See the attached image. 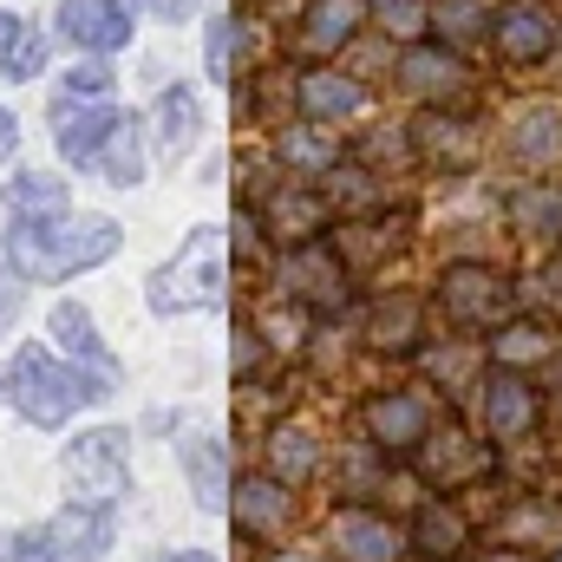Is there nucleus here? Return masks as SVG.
<instances>
[{
	"label": "nucleus",
	"instance_id": "f257e3e1",
	"mask_svg": "<svg viewBox=\"0 0 562 562\" xmlns=\"http://www.w3.org/2000/svg\"><path fill=\"white\" fill-rule=\"evenodd\" d=\"M125 243V229L112 216H13L7 229V262L20 269L26 281H66V276H86L99 262H112Z\"/></svg>",
	"mask_w": 562,
	"mask_h": 562
},
{
	"label": "nucleus",
	"instance_id": "f03ea898",
	"mask_svg": "<svg viewBox=\"0 0 562 562\" xmlns=\"http://www.w3.org/2000/svg\"><path fill=\"white\" fill-rule=\"evenodd\" d=\"M112 380L119 373H99V367H59L46 347H20L7 367H0V406H13L26 425L40 431H59L72 413L86 406H105L112 400Z\"/></svg>",
	"mask_w": 562,
	"mask_h": 562
},
{
	"label": "nucleus",
	"instance_id": "7ed1b4c3",
	"mask_svg": "<svg viewBox=\"0 0 562 562\" xmlns=\"http://www.w3.org/2000/svg\"><path fill=\"white\" fill-rule=\"evenodd\" d=\"M150 314H196V307H223L229 301V229L203 223L183 236V249L150 276L144 288Z\"/></svg>",
	"mask_w": 562,
	"mask_h": 562
},
{
	"label": "nucleus",
	"instance_id": "20e7f679",
	"mask_svg": "<svg viewBox=\"0 0 562 562\" xmlns=\"http://www.w3.org/2000/svg\"><path fill=\"white\" fill-rule=\"evenodd\" d=\"M125 451H132V438H125L119 425H99V431H79V438L59 451V471H66L72 491H86V497H99V504H119V497L132 491Z\"/></svg>",
	"mask_w": 562,
	"mask_h": 562
},
{
	"label": "nucleus",
	"instance_id": "39448f33",
	"mask_svg": "<svg viewBox=\"0 0 562 562\" xmlns=\"http://www.w3.org/2000/svg\"><path fill=\"white\" fill-rule=\"evenodd\" d=\"M438 301H445L451 327H504L510 307H517V288L484 262H458V269L438 276Z\"/></svg>",
	"mask_w": 562,
	"mask_h": 562
},
{
	"label": "nucleus",
	"instance_id": "423d86ee",
	"mask_svg": "<svg viewBox=\"0 0 562 562\" xmlns=\"http://www.w3.org/2000/svg\"><path fill=\"white\" fill-rule=\"evenodd\" d=\"M491 46L504 66H537L562 46V20L543 0H510L504 13H491Z\"/></svg>",
	"mask_w": 562,
	"mask_h": 562
},
{
	"label": "nucleus",
	"instance_id": "0eeeda50",
	"mask_svg": "<svg viewBox=\"0 0 562 562\" xmlns=\"http://www.w3.org/2000/svg\"><path fill=\"white\" fill-rule=\"evenodd\" d=\"M477 406H484V438L491 445H517V438H530V425L543 419V400H537V386L517 367H491Z\"/></svg>",
	"mask_w": 562,
	"mask_h": 562
},
{
	"label": "nucleus",
	"instance_id": "6e6552de",
	"mask_svg": "<svg viewBox=\"0 0 562 562\" xmlns=\"http://www.w3.org/2000/svg\"><path fill=\"white\" fill-rule=\"evenodd\" d=\"M360 425H367L373 451H419L431 438V400L425 393H373L360 406Z\"/></svg>",
	"mask_w": 562,
	"mask_h": 562
},
{
	"label": "nucleus",
	"instance_id": "1a4fd4ad",
	"mask_svg": "<svg viewBox=\"0 0 562 562\" xmlns=\"http://www.w3.org/2000/svg\"><path fill=\"white\" fill-rule=\"evenodd\" d=\"M112 125H119V112L105 99H53V144H59V157L72 170H92L99 164Z\"/></svg>",
	"mask_w": 562,
	"mask_h": 562
},
{
	"label": "nucleus",
	"instance_id": "9d476101",
	"mask_svg": "<svg viewBox=\"0 0 562 562\" xmlns=\"http://www.w3.org/2000/svg\"><path fill=\"white\" fill-rule=\"evenodd\" d=\"M46 543L59 550V562H99L119 543V517H112V504L79 497V504H66V510L46 524Z\"/></svg>",
	"mask_w": 562,
	"mask_h": 562
},
{
	"label": "nucleus",
	"instance_id": "9b49d317",
	"mask_svg": "<svg viewBox=\"0 0 562 562\" xmlns=\"http://www.w3.org/2000/svg\"><path fill=\"white\" fill-rule=\"evenodd\" d=\"M59 40L79 53H119L132 46V7L125 0H59Z\"/></svg>",
	"mask_w": 562,
	"mask_h": 562
},
{
	"label": "nucleus",
	"instance_id": "f8f14e48",
	"mask_svg": "<svg viewBox=\"0 0 562 562\" xmlns=\"http://www.w3.org/2000/svg\"><path fill=\"white\" fill-rule=\"evenodd\" d=\"M229 524L243 537H256V543L281 537V524H288V484L281 477H243V484H229Z\"/></svg>",
	"mask_w": 562,
	"mask_h": 562
},
{
	"label": "nucleus",
	"instance_id": "ddd939ff",
	"mask_svg": "<svg viewBox=\"0 0 562 562\" xmlns=\"http://www.w3.org/2000/svg\"><path fill=\"white\" fill-rule=\"evenodd\" d=\"M334 550H340V562H400L406 537L380 510H340L334 517Z\"/></svg>",
	"mask_w": 562,
	"mask_h": 562
},
{
	"label": "nucleus",
	"instance_id": "4468645a",
	"mask_svg": "<svg viewBox=\"0 0 562 562\" xmlns=\"http://www.w3.org/2000/svg\"><path fill=\"white\" fill-rule=\"evenodd\" d=\"M419 471H425V484L451 491V484H464V477H484V471H491V445H477V438H464V431H438V438L425 445Z\"/></svg>",
	"mask_w": 562,
	"mask_h": 562
},
{
	"label": "nucleus",
	"instance_id": "2eb2a0df",
	"mask_svg": "<svg viewBox=\"0 0 562 562\" xmlns=\"http://www.w3.org/2000/svg\"><path fill=\"white\" fill-rule=\"evenodd\" d=\"M360 20H367V0H307L301 46H307V53H321V59H334V53H347V46H353Z\"/></svg>",
	"mask_w": 562,
	"mask_h": 562
},
{
	"label": "nucleus",
	"instance_id": "dca6fc26",
	"mask_svg": "<svg viewBox=\"0 0 562 562\" xmlns=\"http://www.w3.org/2000/svg\"><path fill=\"white\" fill-rule=\"evenodd\" d=\"M497 543H510V550H562V504L557 497H517L510 504V517L497 524Z\"/></svg>",
	"mask_w": 562,
	"mask_h": 562
},
{
	"label": "nucleus",
	"instance_id": "f3484780",
	"mask_svg": "<svg viewBox=\"0 0 562 562\" xmlns=\"http://www.w3.org/2000/svg\"><path fill=\"white\" fill-rule=\"evenodd\" d=\"M413 150H419L425 164H438V170H471L477 164V132L464 119L425 112L419 125H413Z\"/></svg>",
	"mask_w": 562,
	"mask_h": 562
},
{
	"label": "nucleus",
	"instance_id": "a211bd4d",
	"mask_svg": "<svg viewBox=\"0 0 562 562\" xmlns=\"http://www.w3.org/2000/svg\"><path fill=\"white\" fill-rule=\"evenodd\" d=\"M400 79L419 92V99H458L471 79H464V59L451 53V46H413L406 59H400Z\"/></svg>",
	"mask_w": 562,
	"mask_h": 562
},
{
	"label": "nucleus",
	"instance_id": "6ab92c4d",
	"mask_svg": "<svg viewBox=\"0 0 562 562\" xmlns=\"http://www.w3.org/2000/svg\"><path fill=\"white\" fill-rule=\"evenodd\" d=\"M367 105V92L347 72H301V119L307 125H340Z\"/></svg>",
	"mask_w": 562,
	"mask_h": 562
},
{
	"label": "nucleus",
	"instance_id": "aec40b11",
	"mask_svg": "<svg viewBox=\"0 0 562 562\" xmlns=\"http://www.w3.org/2000/svg\"><path fill=\"white\" fill-rule=\"evenodd\" d=\"M183 471L203 510H229V445L223 438H183Z\"/></svg>",
	"mask_w": 562,
	"mask_h": 562
},
{
	"label": "nucleus",
	"instance_id": "412c9836",
	"mask_svg": "<svg viewBox=\"0 0 562 562\" xmlns=\"http://www.w3.org/2000/svg\"><path fill=\"white\" fill-rule=\"evenodd\" d=\"M314 229H327V196L321 190H281L269 203V236L276 243H314Z\"/></svg>",
	"mask_w": 562,
	"mask_h": 562
},
{
	"label": "nucleus",
	"instance_id": "4be33fe9",
	"mask_svg": "<svg viewBox=\"0 0 562 562\" xmlns=\"http://www.w3.org/2000/svg\"><path fill=\"white\" fill-rule=\"evenodd\" d=\"M53 340H59V347H66V353L79 360V367L119 373V360H112V353H105V340L92 334V314H86L79 301H59V307H53Z\"/></svg>",
	"mask_w": 562,
	"mask_h": 562
},
{
	"label": "nucleus",
	"instance_id": "5701e85b",
	"mask_svg": "<svg viewBox=\"0 0 562 562\" xmlns=\"http://www.w3.org/2000/svg\"><path fill=\"white\" fill-rule=\"evenodd\" d=\"M203 132V105H196V92L190 86H164L157 92V144L170 150V157H183L190 144Z\"/></svg>",
	"mask_w": 562,
	"mask_h": 562
},
{
	"label": "nucleus",
	"instance_id": "b1692460",
	"mask_svg": "<svg viewBox=\"0 0 562 562\" xmlns=\"http://www.w3.org/2000/svg\"><path fill=\"white\" fill-rule=\"evenodd\" d=\"M105 183H119V190H132V183H144V132L132 112H119V125H112V138H105V150H99V164H92Z\"/></svg>",
	"mask_w": 562,
	"mask_h": 562
},
{
	"label": "nucleus",
	"instance_id": "393cba45",
	"mask_svg": "<svg viewBox=\"0 0 562 562\" xmlns=\"http://www.w3.org/2000/svg\"><path fill=\"white\" fill-rule=\"evenodd\" d=\"M7 210L13 216H66L72 210V190H66V177H40V170H20V177H7Z\"/></svg>",
	"mask_w": 562,
	"mask_h": 562
},
{
	"label": "nucleus",
	"instance_id": "a878e982",
	"mask_svg": "<svg viewBox=\"0 0 562 562\" xmlns=\"http://www.w3.org/2000/svg\"><path fill=\"white\" fill-rule=\"evenodd\" d=\"M269 464H276L281 484H307L314 464H321L314 431H307V425H276V431H269Z\"/></svg>",
	"mask_w": 562,
	"mask_h": 562
},
{
	"label": "nucleus",
	"instance_id": "bb28decb",
	"mask_svg": "<svg viewBox=\"0 0 562 562\" xmlns=\"http://www.w3.org/2000/svg\"><path fill=\"white\" fill-rule=\"evenodd\" d=\"M243 72H249V26L236 13H223V20H210V79L236 86Z\"/></svg>",
	"mask_w": 562,
	"mask_h": 562
},
{
	"label": "nucleus",
	"instance_id": "cd10ccee",
	"mask_svg": "<svg viewBox=\"0 0 562 562\" xmlns=\"http://www.w3.org/2000/svg\"><path fill=\"white\" fill-rule=\"evenodd\" d=\"M510 144H517V157H524V164H550V157L562 150V112H557V105H530V112H517Z\"/></svg>",
	"mask_w": 562,
	"mask_h": 562
},
{
	"label": "nucleus",
	"instance_id": "c85d7f7f",
	"mask_svg": "<svg viewBox=\"0 0 562 562\" xmlns=\"http://www.w3.org/2000/svg\"><path fill=\"white\" fill-rule=\"evenodd\" d=\"M413 550L431 562H451L464 550V517L451 510V504H425V517L413 524Z\"/></svg>",
	"mask_w": 562,
	"mask_h": 562
},
{
	"label": "nucleus",
	"instance_id": "c756f323",
	"mask_svg": "<svg viewBox=\"0 0 562 562\" xmlns=\"http://www.w3.org/2000/svg\"><path fill=\"white\" fill-rule=\"evenodd\" d=\"M288 276H301L294 288H301L307 301H334V307H340V294H347V269H340V262L327 269V256H321V249H307V243H294Z\"/></svg>",
	"mask_w": 562,
	"mask_h": 562
},
{
	"label": "nucleus",
	"instance_id": "7c9ffc66",
	"mask_svg": "<svg viewBox=\"0 0 562 562\" xmlns=\"http://www.w3.org/2000/svg\"><path fill=\"white\" fill-rule=\"evenodd\" d=\"M550 327H537V321H510V327H497L491 334V360L497 367H530V360H550Z\"/></svg>",
	"mask_w": 562,
	"mask_h": 562
},
{
	"label": "nucleus",
	"instance_id": "2f4dec72",
	"mask_svg": "<svg viewBox=\"0 0 562 562\" xmlns=\"http://www.w3.org/2000/svg\"><path fill=\"white\" fill-rule=\"evenodd\" d=\"M419 301L413 294H393L380 314H373V347H386V353H406V347H419Z\"/></svg>",
	"mask_w": 562,
	"mask_h": 562
},
{
	"label": "nucleus",
	"instance_id": "473e14b6",
	"mask_svg": "<svg viewBox=\"0 0 562 562\" xmlns=\"http://www.w3.org/2000/svg\"><path fill=\"white\" fill-rule=\"evenodd\" d=\"M431 20L451 46H471V40H491V13L477 0H431Z\"/></svg>",
	"mask_w": 562,
	"mask_h": 562
},
{
	"label": "nucleus",
	"instance_id": "72a5a7b5",
	"mask_svg": "<svg viewBox=\"0 0 562 562\" xmlns=\"http://www.w3.org/2000/svg\"><path fill=\"white\" fill-rule=\"evenodd\" d=\"M40 72H46V33H40V26H20V40L7 46L0 79H13V86H20V79H40Z\"/></svg>",
	"mask_w": 562,
	"mask_h": 562
},
{
	"label": "nucleus",
	"instance_id": "f704fd0d",
	"mask_svg": "<svg viewBox=\"0 0 562 562\" xmlns=\"http://www.w3.org/2000/svg\"><path fill=\"white\" fill-rule=\"evenodd\" d=\"M281 157L294 164V170H334V144H321V125H301V132H288L281 138Z\"/></svg>",
	"mask_w": 562,
	"mask_h": 562
},
{
	"label": "nucleus",
	"instance_id": "c9c22d12",
	"mask_svg": "<svg viewBox=\"0 0 562 562\" xmlns=\"http://www.w3.org/2000/svg\"><path fill=\"white\" fill-rule=\"evenodd\" d=\"M517 223H524V229H543V236H562V183L517 196Z\"/></svg>",
	"mask_w": 562,
	"mask_h": 562
},
{
	"label": "nucleus",
	"instance_id": "e433bc0d",
	"mask_svg": "<svg viewBox=\"0 0 562 562\" xmlns=\"http://www.w3.org/2000/svg\"><path fill=\"white\" fill-rule=\"evenodd\" d=\"M373 13H380V26H386V33L413 40L425 20H431V0H373Z\"/></svg>",
	"mask_w": 562,
	"mask_h": 562
},
{
	"label": "nucleus",
	"instance_id": "4c0bfd02",
	"mask_svg": "<svg viewBox=\"0 0 562 562\" xmlns=\"http://www.w3.org/2000/svg\"><path fill=\"white\" fill-rule=\"evenodd\" d=\"M112 92V66H72L59 79V99H105Z\"/></svg>",
	"mask_w": 562,
	"mask_h": 562
},
{
	"label": "nucleus",
	"instance_id": "58836bf2",
	"mask_svg": "<svg viewBox=\"0 0 562 562\" xmlns=\"http://www.w3.org/2000/svg\"><path fill=\"white\" fill-rule=\"evenodd\" d=\"M20 307H26V276L13 262H0V334L20 327Z\"/></svg>",
	"mask_w": 562,
	"mask_h": 562
},
{
	"label": "nucleus",
	"instance_id": "ea45409f",
	"mask_svg": "<svg viewBox=\"0 0 562 562\" xmlns=\"http://www.w3.org/2000/svg\"><path fill=\"white\" fill-rule=\"evenodd\" d=\"M0 562H59V550L46 543V530H20V537H7V557Z\"/></svg>",
	"mask_w": 562,
	"mask_h": 562
},
{
	"label": "nucleus",
	"instance_id": "a19ab883",
	"mask_svg": "<svg viewBox=\"0 0 562 562\" xmlns=\"http://www.w3.org/2000/svg\"><path fill=\"white\" fill-rule=\"evenodd\" d=\"M144 7H150L157 20H170V26H177V20H190V13H196L203 0H144Z\"/></svg>",
	"mask_w": 562,
	"mask_h": 562
},
{
	"label": "nucleus",
	"instance_id": "79ce46f5",
	"mask_svg": "<svg viewBox=\"0 0 562 562\" xmlns=\"http://www.w3.org/2000/svg\"><path fill=\"white\" fill-rule=\"evenodd\" d=\"M20 26H26V20H20V13H7V7H0V66H7V46H13V40H20Z\"/></svg>",
	"mask_w": 562,
	"mask_h": 562
},
{
	"label": "nucleus",
	"instance_id": "37998d69",
	"mask_svg": "<svg viewBox=\"0 0 562 562\" xmlns=\"http://www.w3.org/2000/svg\"><path fill=\"white\" fill-rule=\"evenodd\" d=\"M13 144H20V119H13V112H7V105H0V157H7V150H13Z\"/></svg>",
	"mask_w": 562,
	"mask_h": 562
},
{
	"label": "nucleus",
	"instance_id": "c03bdc74",
	"mask_svg": "<svg viewBox=\"0 0 562 562\" xmlns=\"http://www.w3.org/2000/svg\"><path fill=\"white\" fill-rule=\"evenodd\" d=\"M157 562H216L210 550H170V557H157Z\"/></svg>",
	"mask_w": 562,
	"mask_h": 562
},
{
	"label": "nucleus",
	"instance_id": "a18cd8bd",
	"mask_svg": "<svg viewBox=\"0 0 562 562\" xmlns=\"http://www.w3.org/2000/svg\"><path fill=\"white\" fill-rule=\"evenodd\" d=\"M491 562H537V557H530V550H510V543H497V557H491Z\"/></svg>",
	"mask_w": 562,
	"mask_h": 562
},
{
	"label": "nucleus",
	"instance_id": "49530a36",
	"mask_svg": "<svg viewBox=\"0 0 562 562\" xmlns=\"http://www.w3.org/2000/svg\"><path fill=\"white\" fill-rule=\"evenodd\" d=\"M276 562H307V557H294V550H288V557H276Z\"/></svg>",
	"mask_w": 562,
	"mask_h": 562
},
{
	"label": "nucleus",
	"instance_id": "de8ad7c7",
	"mask_svg": "<svg viewBox=\"0 0 562 562\" xmlns=\"http://www.w3.org/2000/svg\"><path fill=\"white\" fill-rule=\"evenodd\" d=\"M557 562H562V557H557Z\"/></svg>",
	"mask_w": 562,
	"mask_h": 562
}]
</instances>
